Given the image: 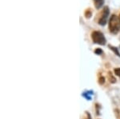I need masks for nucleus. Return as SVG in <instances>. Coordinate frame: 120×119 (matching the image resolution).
Here are the masks:
<instances>
[{
    "mask_svg": "<svg viewBox=\"0 0 120 119\" xmlns=\"http://www.w3.org/2000/svg\"><path fill=\"white\" fill-rule=\"evenodd\" d=\"M109 30L112 34H117L120 30V19L115 14L111 17L109 22Z\"/></svg>",
    "mask_w": 120,
    "mask_h": 119,
    "instance_id": "nucleus-1",
    "label": "nucleus"
},
{
    "mask_svg": "<svg viewBox=\"0 0 120 119\" xmlns=\"http://www.w3.org/2000/svg\"><path fill=\"white\" fill-rule=\"evenodd\" d=\"M108 79H109V81L111 83H115V82H116L115 78L114 77V75L112 74L111 72H108Z\"/></svg>",
    "mask_w": 120,
    "mask_h": 119,
    "instance_id": "nucleus-5",
    "label": "nucleus"
},
{
    "mask_svg": "<svg viewBox=\"0 0 120 119\" xmlns=\"http://www.w3.org/2000/svg\"><path fill=\"white\" fill-rule=\"evenodd\" d=\"M98 83L100 84V85H102V84L105 83V78L104 77H100L99 78H98Z\"/></svg>",
    "mask_w": 120,
    "mask_h": 119,
    "instance_id": "nucleus-7",
    "label": "nucleus"
},
{
    "mask_svg": "<svg viewBox=\"0 0 120 119\" xmlns=\"http://www.w3.org/2000/svg\"><path fill=\"white\" fill-rule=\"evenodd\" d=\"M115 74L117 76L120 77V68H116V69H115Z\"/></svg>",
    "mask_w": 120,
    "mask_h": 119,
    "instance_id": "nucleus-8",
    "label": "nucleus"
},
{
    "mask_svg": "<svg viewBox=\"0 0 120 119\" xmlns=\"http://www.w3.org/2000/svg\"><path fill=\"white\" fill-rule=\"evenodd\" d=\"M91 38L94 43L99 44V45H105L106 44V38L104 37L103 34L99 31H94L91 34Z\"/></svg>",
    "mask_w": 120,
    "mask_h": 119,
    "instance_id": "nucleus-2",
    "label": "nucleus"
},
{
    "mask_svg": "<svg viewBox=\"0 0 120 119\" xmlns=\"http://www.w3.org/2000/svg\"><path fill=\"white\" fill-rule=\"evenodd\" d=\"M86 116H87V118L86 119H91V117H90V115L88 112H86Z\"/></svg>",
    "mask_w": 120,
    "mask_h": 119,
    "instance_id": "nucleus-11",
    "label": "nucleus"
},
{
    "mask_svg": "<svg viewBox=\"0 0 120 119\" xmlns=\"http://www.w3.org/2000/svg\"><path fill=\"white\" fill-rule=\"evenodd\" d=\"M94 3L96 9H100L104 4V0H94Z\"/></svg>",
    "mask_w": 120,
    "mask_h": 119,
    "instance_id": "nucleus-4",
    "label": "nucleus"
},
{
    "mask_svg": "<svg viewBox=\"0 0 120 119\" xmlns=\"http://www.w3.org/2000/svg\"><path fill=\"white\" fill-rule=\"evenodd\" d=\"M109 14H110L109 8L107 7H105L103 10H102L101 14H100L99 19H98V24L101 25V26H104L106 23V20H107V18L109 16Z\"/></svg>",
    "mask_w": 120,
    "mask_h": 119,
    "instance_id": "nucleus-3",
    "label": "nucleus"
},
{
    "mask_svg": "<svg viewBox=\"0 0 120 119\" xmlns=\"http://www.w3.org/2000/svg\"><path fill=\"white\" fill-rule=\"evenodd\" d=\"M119 19H120V14H119Z\"/></svg>",
    "mask_w": 120,
    "mask_h": 119,
    "instance_id": "nucleus-12",
    "label": "nucleus"
},
{
    "mask_svg": "<svg viewBox=\"0 0 120 119\" xmlns=\"http://www.w3.org/2000/svg\"><path fill=\"white\" fill-rule=\"evenodd\" d=\"M91 15H92V11H90V9L86 10V11H85V16H86L87 18H89L90 17H91Z\"/></svg>",
    "mask_w": 120,
    "mask_h": 119,
    "instance_id": "nucleus-6",
    "label": "nucleus"
},
{
    "mask_svg": "<svg viewBox=\"0 0 120 119\" xmlns=\"http://www.w3.org/2000/svg\"><path fill=\"white\" fill-rule=\"evenodd\" d=\"M110 48H111L112 50L115 51V53L116 54H118V56H120V54L119 53V51H118V50H115V48H114V47H110Z\"/></svg>",
    "mask_w": 120,
    "mask_h": 119,
    "instance_id": "nucleus-10",
    "label": "nucleus"
},
{
    "mask_svg": "<svg viewBox=\"0 0 120 119\" xmlns=\"http://www.w3.org/2000/svg\"><path fill=\"white\" fill-rule=\"evenodd\" d=\"M94 53L97 54H100L102 53V50L101 49H99V48H98V49H96L95 50H94Z\"/></svg>",
    "mask_w": 120,
    "mask_h": 119,
    "instance_id": "nucleus-9",
    "label": "nucleus"
}]
</instances>
